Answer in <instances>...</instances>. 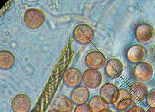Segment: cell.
Masks as SVG:
<instances>
[{
	"label": "cell",
	"instance_id": "cell-1",
	"mask_svg": "<svg viewBox=\"0 0 155 112\" xmlns=\"http://www.w3.org/2000/svg\"><path fill=\"white\" fill-rule=\"evenodd\" d=\"M24 20L28 27L33 29H38L42 26L45 23V14L38 9H30L24 14Z\"/></svg>",
	"mask_w": 155,
	"mask_h": 112
},
{
	"label": "cell",
	"instance_id": "cell-2",
	"mask_svg": "<svg viewBox=\"0 0 155 112\" xmlns=\"http://www.w3.org/2000/svg\"><path fill=\"white\" fill-rule=\"evenodd\" d=\"M102 80V74L97 69L91 68L87 69L82 75L83 83L89 88H97L101 85Z\"/></svg>",
	"mask_w": 155,
	"mask_h": 112
},
{
	"label": "cell",
	"instance_id": "cell-3",
	"mask_svg": "<svg viewBox=\"0 0 155 112\" xmlns=\"http://www.w3.org/2000/svg\"><path fill=\"white\" fill-rule=\"evenodd\" d=\"M75 40L81 44H87L94 38V31L91 26L86 24H81L75 28L73 33Z\"/></svg>",
	"mask_w": 155,
	"mask_h": 112
},
{
	"label": "cell",
	"instance_id": "cell-4",
	"mask_svg": "<svg viewBox=\"0 0 155 112\" xmlns=\"http://www.w3.org/2000/svg\"><path fill=\"white\" fill-rule=\"evenodd\" d=\"M119 95V89L111 83L104 84L100 91V96L109 105H114Z\"/></svg>",
	"mask_w": 155,
	"mask_h": 112
},
{
	"label": "cell",
	"instance_id": "cell-5",
	"mask_svg": "<svg viewBox=\"0 0 155 112\" xmlns=\"http://www.w3.org/2000/svg\"><path fill=\"white\" fill-rule=\"evenodd\" d=\"M134 73L137 79L143 82H148L151 80L153 74V68L147 62H141L135 66Z\"/></svg>",
	"mask_w": 155,
	"mask_h": 112
},
{
	"label": "cell",
	"instance_id": "cell-6",
	"mask_svg": "<svg viewBox=\"0 0 155 112\" xmlns=\"http://www.w3.org/2000/svg\"><path fill=\"white\" fill-rule=\"evenodd\" d=\"M135 35L139 42L147 43L151 40L155 35L153 26L147 23L140 24L136 27Z\"/></svg>",
	"mask_w": 155,
	"mask_h": 112
},
{
	"label": "cell",
	"instance_id": "cell-7",
	"mask_svg": "<svg viewBox=\"0 0 155 112\" xmlns=\"http://www.w3.org/2000/svg\"><path fill=\"white\" fill-rule=\"evenodd\" d=\"M31 106L30 98L24 93L17 94L12 101V107L14 112H28Z\"/></svg>",
	"mask_w": 155,
	"mask_h": 112
},
{
	"label": "cell",
	"instance_id": "cell-8",
	"mask_svg": "<svg viewBox=\"0 0 155 112\" xmlns=\"http://www.w3.org/2000/svg\"><path fill=\"white\" fill-rule=\"evenodd\" d=\"M63 79L67 86L69 87L76 88L81 84L82 74L81 71L77 68H70L65 71Z\"/></svg>",
	"mask_w": 155,
	"mask_h": 112
},
{
	"label": "cell",
	"instance_id": "cell-9",
	"mask_svg": "<svg viewBox=\"0 0 155 112\" xmlns=\"http://www.w3.org/2000/svg\"><path fill=\"white\" fill-rule=\"evenodd\" d=\"M146 55L147 51L145 48L140 44L132 45L128 49L126 54L128 61L133 63L141 62Z\"/></svg>",
	"mask_w": 155,
	"mask_h": 112
},
{
	"label": "cell",
	"instance_id": "cell-10",
	"mask_svg": "<svg viewBox=\"0 0 155 112\" xmlns=\"http://www.w3.org/2000/svg\"><path fill=\"white\" fill-rule=\"evenodd\" d=\"M129 91L134 101L140 102L146 98L148 89L145 84L140 81H136L131 85Z\"/></svg>",
	"mask_w": 155,
	"mask_h": 112
},
{
	"label": "cell",
	"instance_id": "cell-11",
	"mask_svg": "<svg viewBox=\"0 0 155 112\" xmlns=\"http://www.w3.org/2000/svg\"><path fill=\"white\" fill-rule=\"evenodd\" d=\"M71 100L74 104L79 105L86 104L90 97V92L85 86L75 88L71 93Z\"/></svg>",
	"mask_w": 155,
	"mask_h": 112
},
{
	"label": "cell",
	"instance_id": "cell-12",
	"mask_svg": "<svg viewBox=\"0 0 155 112\" xmlns=\"http://www.w3.org/2000/svg\"><path fill=\"white\" fill-rule=\"evenodd\" d=\"M124 65L118 59L113 58L108 61L105 65V74L109 77L115 78L118 77L122 73Z\"/></svg>",
	"mask_w": 155,
	"mask_h": 112
},
{
	"label": "cell",
	"instance_id": "cell-13",
	"mask_svg": "<svg viewBox=\"0 0 155 112\" xmlns=\"http://www.w3.org/2000/svg\"><path fill=\"white\" fill-rule=\"evenodd\" d=\"M106 58L104 55L99 51H93L88 53L85 58V63L92 69H97L102 67L105 62Z\"/></svg>",
	"mask_w": 155,
	"mask_h": 112
},
{
	"label": "cell",
	"instance_id": "cell-14",
	"mask_svg": "<svg viewBox=\"0 0 155 112\" xmlns=\"http://www.w3.org/2000/svg\"><path fill=\"white\" fill-rule=\"evenodd\" d=\"M53 107L59 112H72L74 106L71 100L66 96L60 94L54 100Z\"/></svg>",
	"mask_w": 155,
	"mask_h": 112
},
{
	"label": "cell",
	"instance_id": "cell-15",
	"mask_svg": "<svg viewBox=\"0 0 155 112\" xmlns=\"http://www.w3.org/2000/svg\"><path fill=\"white\" fill-rule=\"evenodd\" d=\"M15 62V58L12 53L8 50L0 52V66L1 69L8 70L13 67Z\"/></svg>",
	"mask_w": 155,
	"mask_h": 112
},
{
	"label": "cell",
	"instance_id": "cell-16",
	"mask_svg": "<svg viewBox=\"0 0 155 112\" xmlns=\"http://www.w3.org/2000/svg\"><path fill=\"white\" fill-rule=\"evenodd\" d=\"M88 104L93 112H100L104 109H109V104L98 95L92 97Z\"/></svg>",
	"mask_w": 155,
	"mask_h": 112
},
{
	"label": "cell",
	"instance_id": "cell-17",
	"mask_svg": "<svg viewBox=\"0 0 155 112\" xmlns=\"http://www.w3.org/2000/svg\"><path fill=\"white\" fill-rule=\"evenodd\" d=\"M136 106L135 102L132 98L122 100L115 106L117 111L120 112H128L130 109Z\"/></svg>",
	"mask_w": 155,
	"mask_h": 112
},
{
	"label": "cell",
	"instance_id": "cell-18",
	"mask_svg": "<svg viewBox=\"0 0 155 112\" xmlns=\"http://www.w3.org/2000/svg\"><path fill=\"white\" fill-rule=\"evenodd\" d=\"M146 98L148 105L151 107H155V88L148 93Z\"/></svg>",
	"mask_w": 155,
	"mask_h": 112
},
{
	"label": "cell",
	"instance_id": "cell-19",
	"mask_svg": "<svg viewBox=\"0 0 155 112\" xmlns=\"http://www.w3.org/2000/svg\"><path fill=\"white\" fill-rule=\"evenodd\" d=\"M131 98L130 94L129 91L124 89H119V95L118 99L117 102L114 105L115 106L122 100L126 99V98Z\"/></svg>",
	"mask_w": 155,
	"mask_h": 112
},
{
	"label": "cell",
	"instance_id": "cell-20",
	"mask_svg": "<svg viewBox=\"0 0 155 112\" xmlns=\"http://www.w3.org/2000/svg\"><path fill=\"white\" fill-rule=\"evenodd\" d=\"M74 112H93L88 104L78 105L75 108Z\"/></svg>",
	"mask_w": 155,
	"mask_h": 112
},
{
	"label": "cell",
	"instance_id": "cell-21",
	"mask_svg": "<svg viewBox=\"0 0 155 112\" xmlns=\"http://www.w3.org/2000/svg\"><path fill=\"white\" fill-rule=\"evenodd\" d=\"M128 112H146V111L141 107L135 106L130 109Z\"/></svg>",
	"mask_w": 155,
	"mask_h": 112
},
{
	"label": "cell",
	"instance_id": "cell-22",
	"mask_svg": "<svg viewBox=\"0 0 155 112\" xmlns=\"http://www.w3.org/2000/svg\"><path fill=\"white\" fill-rule=\"evenodd\" d=\"M146 112H155V107H150Z\"/></svg>",
	"mask_w": 155,
	"mask_h": 112
},
{
	"label": "cell",
	"instance_id": "cell-23",
	"mask_svg": "<svg viewBox=\"0 0 155 112\" xmlns=\"http://www.w3.org/2000/svg\"><path fill=\"white\" fill-rule=\"evenodd\" d=\"M100 112H113L112 110L109 109H104V110H101Z\"/></svg>",
	"mask_w": 155,
	"mask_h": 112
},
{
	"label": "cell",
	"instance_id": "cell-24",
	"mask_svg": "<svg viewBox=\"0 0 155 112\" xmlns=\"http://www.w3.org/2000/svg\"><path fill=\"white\" fill-rule=\"evenodd\" d=\"M48 112H59L58 111H57V110H56V109H51V110H49L48 111Z\"/></svg>",
	"mask_w": 155,
	"mask_h": 112
},
{
	"label": "cell",
	"instance_id": "cell-25",
	"mask_svg": "<svg viewBox=\"0 0 155 112\" xmlns=\"http://www.w3.org/2000/svg\"><path fill=\"white\" fill-rule=\"evenodd\" d=\"M153 58H154V61L155 62V54H154V57H153Z\"/></svg>",
	"mask_w": 155,
	"mask_h": 112
},
{
	"label": "cell",
	"instance_id": "cell-26",
	"mask_svg": "<svg viewBox=\"0 0 155 112\" xmlns=\"http://www.w3.org/2000/svg\"><path fill=\"white\" fill-rule=\"evenodd\" d=\"M32 112H39V111H33Z\"/></svg>",
	"mask_w": 155,
	"mask_h": 112
},
{
	"label": "cell",
	"instance_id": "cell-27",
	"mask_svg": "<svg viewBox=\"0 0 155 112\" xmlns=\"http://www.w3.org/2000/svg\"></svg>",
	"mask_w": 155,
	"mask_h": 112
}]
</instances>
